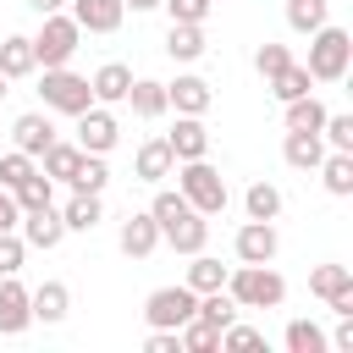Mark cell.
Here are the masks:
<instances>
[{
    "label": "cell",
    "instance_id": "1",
    "mask_svg": "<svg viewBox=\"0 0 353 353\" xmlns=\"http://www.w3.org/2000/svg\"><path fill=\"white\" fill-rule=\"evenodd\" d=\"M149 215H154V226H160V243H171L176 254H199L204 243H210V215H199L182 193H154V204H149Z\"/></svg>",
    "mask_w": 353,
    "mask_h": 353
},
{
    "label": "cell",
    "instance_id": "2",
    "mask_svg": "<svg viewBox=\"0 0 353 353\" xmlns=\"http://www.w3.org/2000/svg\"><path fill=\"white\" fill-rule=\"evenodd\" d=\"M171 171H176V193H182L199 215H221V210H226V176L210 165V154H204V160H176Z\"/></svg>",
    "mask_w": 353,
    "mask_h": 353
},
{
    "label": "cell",
    "instance_id": "3",
    "mask_svg": "<svg viewBox=\"0 0 353 353\" xmlns=\"http://www.w3.org/2000/svg\"><path fill=\"white\" fill-rule=\"evenodd\" d=\"M226 292L237 309H281L287 303V281L270 265H237L226 270Z\"/></svg>",
    "mask_w": 353,
    "mask_h": 353
},
{
    "label": "cell",
    "instance_id": "4",
    "mask_svg": "<svg viewBox=\"0 0 353 353\" xmlns=\"http://www.w3.org/2000/svg\"><path fill=\"white\" fill-rule=\"evenodd\" d=\"M309 77L314 83H342L347 77V66H353V39H347V28H314L309 33Z\"/></svg>",
    "mask_w": 353,
    "mask_h": 353
},
{
    "label": "cell",
    "instance_id": "5",
    "mask_svg": "<svg viewBox=\"0 0 353 353\" xmlns=\"http://www.w3.org/2000/svg\"><path fill=\"white\" fill-rule=\"evenodd\" d=\"M39 99H44V110H55V116H83V110L94 105V88H88V77H77V72H66V66H44Z\"/></svg>",
    "mask_w": 353,
    "mask_h": 353
},
{
    "label": "cell",
    "instance_id": "6",
    "mask_svg": "<svg viewBox=\"0 0 353 353\" xmlns=\"http://www.w3.org/2000/svg\"><path fill=\"white\" fill-rule=\"evenodd\" d=\"M77 44H83V28L72 22V11H50L44 28L33 33V55H39V66H66V61L77 55Z\"/></svg>",
    "mask_w": 353,
    "mask_h": 353
},
{
    "label": "cell",
    "instance_id": "7",
    "mask_svg": "<svg viewBox=\"0 0 353 353\" xmlns=\"http://www.w3.org/2000/svg\"><path fill=\"white\" fill-rule=\"evenodd\" d=\"M193 309H199V292L182 281V287H154L149 292V303H143V320L149 325H165V331H176V325H188L193 320Z\"/></svg>",
    "mask_w": 353,
    "mask_h": 353
},
{
    "label": "cell",
    "instance_id": "8",
    "mask_svg": "<svg viewBox=\"0 0 353 353\" xmlns=\"http://www.w3.org/2000/svg\"><path fill=\"white\" fill-rule=\"evenodd\" d=\"M116 138H121V121H116L105 105H88V110L77 116V149H83V154H110Z\"/></svg>",
    "mask_w": 353,
    "mask_h": 353
},
{
    "label": "cell",
    "instance_id": "9",
    "mask_svg": "<svg viewBox=\"0 0 353 353\" xmlns=\"http://www.w3.org/2000/svg\"><path fill=\"white\" fill-rule=\"evenodd\" d=\"M232 248H237V259H243V265H270V259H276V248H281L276 221H243V226H237V237H232Z\"/></svg>",
    "mask_w": 353,
    "mask_h": 353
},
{
    "label": "cell",
    "instance_id": "10",
    "mask_svg": "<svg viewBox=\"0 0 353 353\" xmlns=\"http://www.w3.org/2000/svg\"><path fill=\"white\" fill-rule=\"evenodd\" d=\"M33 325V303H28V287L17 276H0V336H22Z\"/></svg>",
    "mask_w": 353,
    "mask_h": 353
},
{
    "label": "cell",
    "instance_id": "11",
    "mask_svg": "<svg viewBox=\"0 0 353 353\" xmlns=\"http://www.w3.org/2000/svg\"><path fill=\"white\" fill-rule=\"evenodd\" d=\"M22 243L28 248H55L61 237H66V221H61V210L55 204H39V210H22Z\"/></svg>",
    "mask_w": 353,
    "mask_h": 353
},
{
    "label": "cell",
    "instance_id": "12",
    "mask_svg": "<svg viewBox=\"0 0 353 353\" xmlns=\"http://www.w3.org/2000/svg\"><path fill=\"white\" fill-rule=\"evenodd\" d=\"M66 6H72V22H77L83 33H116L121 17H127L121 0H66Z\"/></svg>",
    "mask_w": 353,
    "mask_h": 353
},
{
    "label": "cell",
    "instance_id": "13",
    "mask_svg": "<svg viewBox=\"0 0 353 353\" xmlns=\"http://www.w3.org/2000/svg\"><path fill=\"white\" fill-rule=\"evenodd\" d=\"M210 99H215V94H210V83H204V77H193V72H182L176 83H165V105H171L176 116H204V110H210Z\"/></svg>",
    "mask_w": 353,
    "mask_h": 353
},
{
    "label": "cell",
    "instance_id": "14",
    "mask_svg": "<svg viewBox=\"0 0 353 353\" xmlns=\"http://www.w3.org/2000/svg\"><path fill=\"white\" fill-rule=\"evenodd\" d=\"M165 143H171L176 160H204V154H210V127H204V116H176V127L165 132Z\"/></svg>",
    "mask_w": 353,
    "mask_h": 353
},
{
    "label": "cell",
    "instance_id": "15",
    "mask_svg": "<svg viewBox=\"0 0 353 353\" xmlns=\"http://www.w3.org/2000/svg\"><path fill=\"white\" fill-rule=\"evenodd\" d=\"M116 243H121L127 259H149V254L160 248V226H154V215H149V210H143V215H127L121 232H116Z\"/></svg>",
    "mask_w": 353,
    "mask_h": 353
},
{
    "label": "cell",
    "instance_id": "16",
    "mask_svg": "<svg viewBox=\"0 0 353 353\" xmlns=\"http://www.w3.org/2000/svg\"><path fill=\"white\" fill-rule=\"evenodd\" d=\"M55 143V127H50V116H39V110H28V116H17L11 121V149H22V154H44Z\"/></svg>",
    "mask_w": 353,
    "mask_h": 353
},
{
    "label": "cell",
    "instance_id": "17",
    "mask_svg": "<svg viewBox=\"0 0 353 353\" xmlns=\"http://www.w3.org/2000/svg\"><path fill=\"white\" fill-rule=\"evenodd\" d=\"M28 303H33V320H44V325H61V320L72 314V292H66V281H39V287L28 292Z\"/></svg>",
    "mask_w": 353,
    "mask_h": 353
},
{
    "label": "cell",
    "instance_id": "18",
    "mask_svg": "<svg viewBox=\"0 0 353 353\" xmlns=\"http://www.w3.org/2000/svg\"><path fill=\"white\" fill-rule=\"evenodd\" d=\"M88 88H94V105H121V99H127V88H132V66L105 61V66L88 77Z\"/></svg>",
    "mask_w": 353,
    "mask_h": 353
},
{
    "label": "cell",
    "instance_id": "19",
    "mask_svg": "<svg viewBox=\"0 0 353 353\" xmlns=\"http://www.w3.org/2000/svg\"><path fill=\"white\" fill-rule=\"evenodd\" d=\"M0 72H6V83L39 72V55H33V39H28V33H6V39H0Z\"/></svg>",
    "mask_w": 353,
    "mask_h": 353
},
{
    "label": "cell",
    "instance_id": "20",
    "mask_svg": "<svg viewBox=\"0 0 353 353\" xmlns=\"http://www.w3.org/2000/svg\"><path fill=\"white\" fill-rule=\"evenodd\" d=\"M121 105H132V116H143V121H160L171 110L165 105V83H154V77H132V88H127Z\"/></svg>",
    "mask_w": 353,
    "mask_h": 353
},
{
    "label": "cell",
    "instance_id": "21",
    "mask_svg": "<svg viewBox=\"0 0 353 353\" xmlns=\"http://www.w3.org/2000/svg\"><path fill=\"white\" fill-rule=\"evenodd\" d=\"M171 165H176V154H171L165 138H149V143H138V154H132L138 182H160V176H171Z\"/></svg>",
    "mask_w": 353,
    "mask_h": 353
},
{
    "label": "cell",
    "instance_id": "22",
    "mask_svg": "<svg viewBox=\"0 0 353 353\" xmlns=\"http://www.w3.org/2000/svg\"><path fill=\"white\" fill-rule=\"evenodd\" d=\"M281 154H287L292 171H314V165L325 160V138H320V132H287Z\"/></svg>",
    "mask_w": 353,
    "mask_h": 353
},
{
    "label": "cell",
    "instance_id": "23",
    "mask_svg": "<svg viewBox=\"0 0 353 353\" xmlns=\"http://www.w3.org/2000/svg\"><path fill=\"white\" fill-rule=\"evenodd\" d=\"M99 215H105L99 193H77V188H72V199L61 204V221H66V232H94V226H99Z\"/></svg>",
    "mask_w": 353,
    "mask_h": 353
},
{
    "label": "cell",
    "instance_id": "24",
    "mask_svg": "<svg viewBox=\"0 0 353 353\" xmlns=\"http://www.w3.org/2000/svg\"><path fill=\"white\" fill-rule=\"evenodd\" d=\"M165 50H171V61H199V55L210 50V44H204V22H171Z\"/></svg>",
    "mask_w": 353,
    "mask_h": 353
},
{
    "label": "cell",
    "instance_id": "25",
    "mask_svg": "<svg viewBox=\"0 0 353 353\" xmlns=\"http://www.w3.org/2000/svg\"><path fill=\"white\" fill-rule=\"evenodd\" d=\"M287 132H320V121H325V105L314 99V88L309 94H298V99H287Z\"/></svg>",
    "mask_w": 353,
    "mask_h": 353
},
{
    "label": "cell",
    "instance_id": "26",
    "mask_svg": "<svg viewBox=\"0 0 353 353\" xmlns=\"http://www.w3.org/2000/svg\"><path fill=\"white\" fill-rule=\"evenodd\" d=\"M309 292L331 303V298L353 292V270H347V265H314V270H309Z\"/></svg>",
    "mask_w": 353,
    "mask_h": 353
},
{
    "label": "cell",
    "instance_id": "27",
    "mask_svg": "<svg viewBox=\"0 0 353 353\" xmlns=\"http://www.w3.org/2000/svg\"><path fill=\"white\" fill-rule=\"evenodd\" d=\"M39 160H44L39 171H44L50 182H72V171H77V160H83V149H77V143H61V138H55V143H50V149H44Z\"/></svg>",
    "mask_w": 353,
    "mask_h": 353
},
{
    "label": "cell",
    "instance_id": "28",
    "mask_svg": "<svg viewBox=\"0 0 353 353\" xmlns=\"http://www.w3.org/2000/svg\"><path fill=\"white\" fill-rule=\"evenodd\" d=\"M314 171L325 176V188H331L336 199H347V193H353V154H347V149H331Z\"/></svg>",
    "mask_w": 353,
    "mask_h": 353
},
{
    "label": "cell",
    "instance_id": "29",
    "mask_svg": "<svg viewBox=\"0 0 353 353\" xmlns=\"http://www.w3.org/2000/svg\"><path fill=\"white\" fill-rule=\"evenodd\" d=\"M331 22V0H287V28L292 33H314Z\"/></svg>",
    "mask_w": 353,
    "mask_h": 353
},
{
    "label": "cell",
    "instance_id": "30",
    "mask_svg": "<svg viewBox=\"0 0 353 353\" xmlns=\"http://www.w3.org/2000/svg\"><path fill=\"white\" fill-rule=\"evenodd\" d=\"M265 88H270V94H276V99L287 105V99H298V94H309V88H314V77H309V66H298V61H287V66H281V72H276V77H270Z\"/></svg>",
    "mask_w": 353,
    "mask_h": 353
},
{
    "label": "cell",
    "instance_id": "31",
    "mask_svg": "<svg viewBox=\"0 0 353 353\" xmlns=\"http://www.w3.org/2000/svg\"><path fill=\"white\" fill-rule=\"evenodd\" d=\"M188 259H193V265H188V287H193V292H215V287H226V265H221V259H210L204 248L188 254Z\"/></svg>",
    "mask_w": 353,
    "mask_h": 353
},
{
    "label": "cell",
    "instance_id": "32",
    "mask_svg": "<svg viewBox=\"0 0 353 353\" xmlns=\"http://www.w3.org/2000/svg\"><path fill=\"white\" fill-rule=\"evenodd\" d=\"M243 210H248V221H276V215H281V188L254 182V188L243 193Z\"/></svg>",
    "mask_w": 353,
    "mask_h": 353
},
{
    "label": "cell",
    "instance_id": "33",
    "mask_svg": "<svg viewBox=\"0 0 353 353\" xmlns=\"http://www.w3.org/2000/svg\"><path fill=\"white\" fill-rule=\"evenodd\" d=\"M193 314L226 331V325L237 320V303H232V292H226V287H215V292H199V309H193Z\"/></svg>",
    "mask_w": 353,
    "mask_h": 353
},
{
    "label": "cell",
    "instance_id": "34",
    "mask_svg": "<svg viewBox=\"0 0 353 353\" xmlns=\"http://www.w3.org/2000/svg\"><path fill=\"white\" fill-rule=\"evenodd\" d=\"M105 182H110V171H105V154H83L66 188H77V193H105Z\"/></svg>",
    "mask_w": 353,
    "mask_h": 353
},
{
    "label": "cell",
    "instance_id": "35",
    "mask_svg": "<svg viewBox=\"0 0 353 353\" xmlns=\"http://www.w3.org/2000/svg\"><path fill=\"white\" fill-rule=\"evenodd\" d=\"M176 336H182V353H210V347H221V325H210V320H188V325H176Z\"/></svg>",
    "mask_w": 353,
    "mask_h": 353
},
{
    "label": "cell",
    "instance_id": "36",
    "mask_svg": "<svg viewBox=\"0 0 353 353\" xmlns=\"http://www.w3.org/2000/svg\"><path fill=\"white\" fill-rule=\"evenodd\" d=\"M281 342H287V353H325V347H331V342H325V331H320L314 320H292Z\"/></svg>",
    "mask_w": 353,
    "mask_h": 353
},
{
    "label": "cell",
    "instance_id": "37",
    "mask_svg": "<svg viewBox=\"0 0 353 353\" xmlns=\"http://www.w3.org/2000/svg\"><path fill=\"white\" fill-rule=\"evenodd\" d=\"M11 199H17V210H39V204H55V182H50L44 171H33L22 188H11Z\"/></svg>",
    "mask_w": 353,
    "mask_h": 353
},
{
    "label": "cell",
    "instance_id": "38",
    "mask_svg": "<svg viewBox=\"0 0 353 353\" xmlns=\"http://www.w3.org/2000/svg\"><path fill=\"white\" fill-rule=\"evenodd\" d=\"M320 138H325V149H347V154H353V116H347V110H325Z\"/></svg>",
    "mask_w": 353,
    "mask_h": 353
},
{
    "label": "cell",
    "instance_id": "39",
    "mask_svg": "<svg viewBox=\"0 0 353 353\" xmlns=\"http://www.w3.org/2000/svg\"><path fill=\"white\" fill-rule=\"evenodd\" d=\"M33 171H39L33 154H22V149H0V188H22Z\"/></svg>",
    "mask_w": 353,
    "mask_h": 353
},
{
    "label": "cell",
    "instance_id": "40",
    "mask_svg": "<svg viewBox=\"0 0 353 353\" xmlns=\"http://www.w3.org/2000/svg\"><path fill=\"white\" fill-rule=\"evenodd\" d=\"M221 347H226V353H254V347H265V331H254V325H237V320H232V325L221 331Z\"/></svg>",
    "mask_w": 353,
    "mask_h": 353
},
{
    "label": "cell",
    "instance_id": "41",
    "mask_svg": "<svg viewBox=\"0 0 353 353\" xmlns=\"http://www.w3.org/2000/svg\"><path fill=\"white\" fill-rule=\"evenodd\" d=\"M287 61H292V50H287V44H259V50H254V72H259L265 83H270Z\"/></svg>",
    "mask_w": 353,
    "mask_h": 353
},
{
    "label": "cell",
    "instance_id": "42",
    "mask_svg": "<svg viewBox=\"0 0 353 353\" xmlns=\"http://www.w3.org/2000/svg\"><path fill=\"white\" fill-rule=\"evenodd\" d=\"M22 254H28V243L17 232H0V276H17L22 270Z\"/></svg>",
    "mask_w": 353,
    "mask_h": 353
},
{
    "label": "cell",
    "instance_id": "43",
    "mask_svg": "<svg viewBox=\"0 0 353 353\" xmlns=\"http://www.w3.org/2000/svg\"><path fill=\"white\" fill-rule=\"evenodd\" d=\"M160 6L171 11V22H204L215 0H160Z\"/></svg>",
    "mask_w": 353,
    "mask_h": 353
},
{
    "label": "cell",
    "instance_id": "44",
    "mask_svg": "<svg viewBox=\"0 0 353 353\" xmlns=\"http://www.w3.org/2000/svg\"><path fill=\"white\" fill-rule=\"evenodd\" d=\"M149 353H182V336L176 331H165V325H149V342H143Z\"/></svg>",
    "mask_w": 353,
    "mask_h": 353
},
{
    "label": "cell",
    "instance_id": "45",
    "mask_svg": "<svg viewBox=\"0 0 353 353\" xmlns=\"http://www.w3.org/2000/svg\"><path fill=\"white\" fill-rule=\"evenodd\" d=\"M17 221H22V210H17L11 188H0V232H17Z\"/></svg>",
    "mask_w": 353,
    "mask_h": 353
},
{
    "label": "cell",
    "instance_id": "46",
    "mask_svg": "<svg viewBox=\"0 0 353 353\" xmlns=\"http://www.w3.org/2000/svg\"><path fill=\"white\" fill-rule=\"evenodd\" d=\"M336 320H342V325H336V336H325V342H331L336 353H353V314H336Z\"/></svg>",
    "mask_w": 353,
    "mask_h": 353
},
{
    "label": "cell",
    "instance_id": "47",
    "mask_svg": "<svg viewBox=\"0 0 353 353\" xmlns=\"http://www.w3.org/2000/svg\"><path fill=\"white\" fill-rule=\"evenodd\" d=\"M28 6H33L39 17H50V11H66V0H28Z\"/></svg>",
    "mask_w": 353,
    "mask_h": 353
},
{
    "label": "cell",
    "instance_id": "48",
    "mask_svg": "<svg viewBox=\"0 0 353 353\" xmlns=\"http://www.w3.org/2000/svg\"><path fill=\"white\" fill-rule=\"evenodd\" d=\"M121 6H132V11H154L160 0H121Z\"/></svg>",
    "mask_w": 353,
    "mask_h": 353
},
{
    "label": "cell",
    "instance_id": "49",
    "mask_svg": "<svg viewBox=\"0 0 353 353\" xmlns=\"http://www.w3.org/2000/svg\"><path fill=\"white\" fill-rule=\"evenodd\" d=\"M0 99H6V72H0Z\"/></svg>",
    "mask_w": 353,
    "mask_h": 353
}]
</instances>
